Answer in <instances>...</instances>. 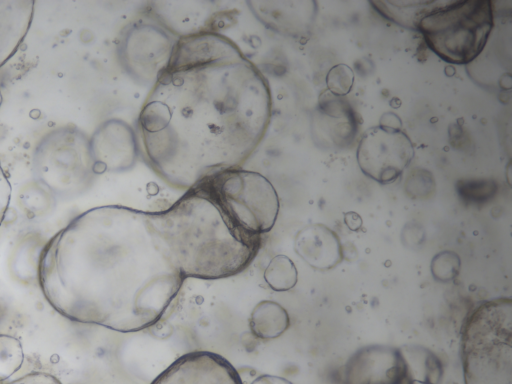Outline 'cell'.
I'll list each match as a JSON object with an SVG mask.
<instances>
[{
  "mask_svg": "<svg viewBox=\"0 0 512 384\" xmlns=\"http://www.w3.org/2000/svg\"><path fill=\"white\" fill-rule=\"evenodd\" d=\"M151 384H243L236 369L222 356L195 351L183 355Z\"/></svg>",
  "mask_w": 512,
  "mask_h": 384,
  "instance_id": "9c48e42d",
  "label": "cell"
},
{
  "mask_svg": "<svg viewBox=\"0 0 512 384\" xmlns=\"http://www.w3.org/2000/svg\"><path fill=\"white\" fill-rule=\"evenodd\" d=\"M251 384H292L288 380L271 375H263L255 379Z\"/></svg>",
  "mask_w": 512,
  "mask_h": 384,
  "instance_id": "d6986e66",
  "label": "cell"
},
{
  "mask_svg": "<svg viewBox=\"0 0 512 384\" xmlns=\"http://www.w3.org/2000/svg\"><path fill=\"white\" fill-rule=\"evenodd\" d=\"M296 250L312 267L328 270L343 259V251L337 234L322 224L307 226L299 232Z\"/></svg>",
  "mask_w": 512,
  "mask_h": 384,
  "instance_id": "30bf717a",
  "label": "cell"
},
{
  "mask_svg": "<svg viewBox=\"0 0 512 384\" xmlns=\"http://www.w3.org/2000/svg\"><path fill=\"white\" fill-rule=\"evenodd\" d=\"M413 157L414 146L410 138L400 129L383 125L367 130L357 149L362 172L382 184L395 181Z\"/></svg>",
  "mask_w": 512,
  "mask_h": 384,
  "instance_id": "52a82bcc",
  "label": "cell"
},
{
  "mask_svg": "<svg viewBox=\"0 0 512 384\" xmlns=\"http://www.w3.org/2000/svg\"><path fill=\"white\" fill-rule=\"evenodd\" d=\"M411 379L402 351L391 346L361 348L344 368V384H409Z\"/></svg>",
  "mask_w": 512,
  "mask_h": 384,
  "instance_id": "ba28073f",
  "label": "cell"
},
{
  "mask_svg": "<svg viewBox=\"0 0 512 384\" xmlns=\"http://www.w3.org/2000/svg\"><path fill=\"white\" fill-rule=\"evenodd\" d=\"M207 182L233 219L251 234L262 236L273 227L279 202L263 176L240 169L224 172Z\"/></svg>",
  "mask_w": 512,
  "mask_h": 384,
  "instance_id": "8992f818",
  "label": "cell"
},
{
  "mask_svg": "<svg viewBox=\"0 0 512 384\" xmlns=\"http://www.w3.org/2000/svg\"><path fill=\"white\" fill-rule=\"evenodd\" d=\"M345 222L347 226L352 230H357L361 226V218L353 212L346 214Z\"/></svg>",
  "mask_w": 512,
  "mask_h": 384,
  "instance_id": "ffe728a7",
  "label": "cell"
},
{
  "mask_svg": "<svg viewBox=\"0 0 512 384\" xmlns=\"http://www.w3.org/2000/svg\"><path fill=\"white\" fill-rule=\"evenodd\" d=\"M39 283L64 317L119 332L155 324L184 276L156 231L152 212L90 209L55 234L39 260Z\"/></svg>",
  "mask_w": 512,
  "mask_h": 384,
  "instance_id": "7a4b0ae2",
  "label": "cell"
},
{
  "mask_svg": "<svg viewBox=\"0 0 512 384\" xmlns=\"http://www.w3.org/2000/svg\"><path fill=\"white\" fill-rule=\"evenodd\" d=\"M409 384H434V383H431V382H428V381H421V380L411 379Z\"/></svg>",
  "mask_w": 512,
  "mask_h": 384,
  "instance_id": "44dd1931",
  "label": "cell"
},
{
  "mask_svg": "<svg viewBox=\"0 0 512 384\" xmlns=\"http://www.w3.org/2000/svg\"><path fill=\"white\" fill-rule=\"evenodd\" d=\"M459 266L458 256L453 252L445 251L434 257L431 263V271L437 279L447 281L457 276Z\"/></svg>",
  "mask_w": 512,
  "mask_h": 384,
  "instance_id": "2e32d148",
  "label": "cell"
},
{
  "mask_svg": "<svg viewBox=\"0 0 512 384\" xmlns=\"http://www.w3.org/2000/svg\"><path fill=\"white\" fill-rule=\"evenodd\" d=\"M1 103H2V95H1V92H0V106H1Z\"/></svg>",
  "mask_w": 512,
  "mask_h": 384,
  "instance_id": "7402d4cb",
  "label": "cell"
},
{
  "mask_svg": "<svg viewBox=\"0 0 512 384\" xmlns=\"http://www.w3.org/2000/svg\"><path fill=\"white\" fill-rule=\"evenodd\" d=\"M354 80L352 69L345 64L333 66L326 77L328 89L335 95L343 96L350 92Z\"/></svg>",
  "mask_w": 512,
  "mask_h": 384,
  "instance_id": "9a60e30c",
  "label": "cell"
},
{
  "mask_svg": "<svg viewBox=\"0 0 512 384\" xmlns=\"http://www.w3.org/2000/svg\"><path fill=\"white\" fill-rule=\"evenodd\" d=\"M493 24L491 1H459L424 15L417 28L441 59L467 64L484 49Z\"/></svg>",
  "mask_w": 512,
  "mask_h": 384,
  "instance_id": "5b68a950",
  "label": "cell"
},
{
  "mask_svg": "<svg viewBox=\"0 0 512 384\" xmlns=\"http://www.w3.org/2000/svg\"><path fill=\"white\" fill-rule=\"evenodd\" d=\"M24 361V351L21 342L7 334H0V381L15 374Z\"/></svg>",
  "mask_w": 512,
  "mask_h": 384,
  "instance_id": "5bb4252c",
  "label": "cell"
},
{
  "mask_svg": "<svg viewBox=\"0 0 512 384\" xmlns=\"http://www.w3.org/2000/svg\"><path fill=\"white\" fill-rule=\"evenodd\" d=\"M6 384H62L55 376L44 372L26 374Z\"/></svg>",
  "mask_w": 512,
  "mask_h": 384,
  "instance_id": "e0dca14e",
  "label": "cell"
},
{
  "mask_svg": "<svg viewBox=\"0 0 512 384\" xmlns=\"http://www.w3.org/2000/svg\"><path fill=\"white\" fill-rule=\"evenodd\" d=\"M34 1H0V67L17 51L33 18Z\"/></svg>",
  "mask_w": 512,
  "mask_h": 384,
  "instance_id": "8fae6325",
  "label": "cell"
},
{
  "mask_svg": "<svg viewBox=\"0 0 512 384\" xmlns=\"http://www.w3.org/2000/svg\"><path fill=\"white\" fill-rule=\"evenodd\" d=\"M465 384H512V300L483 302L462 335Z\"/></svg>",
  "mask_w": 512,
  "mask_h": 384,
  "instance_id": "277c9868",
  "label": "cell"
},
{
  "mask_svg": "<svg viewBox=\"0 0 512 384\" xmlns=\"http://www.w3.org/2000/svg\"><path fill=\"white\" fill-rule=\"evenodd\" d=\"M271 96L259 69L215 32L181 38L139 116L147 161L170 185L191 190L240 169L264 137Z\"/></svg>",
  "mask_w": 512,
  "mask_h": 384,
  "instance_id": "6da1fadb",
  "label": "cell"
},
{
  "mask_svg": "<svg viewBox=\"0 0 512 384\" xmlns=\"http://www.w3.org/2000/svg\"><path fill=\"white\" fill-rule=\"evenodd\" d=\"M264 278L267 284L276 291H287L297 282V269L287 256L274 257L267 266Z\"/></svg>",
  "mask_w": 512,
  "mask_h": 384,
  "instance_id": "4fadbf2b",
  "label": "cell"
},
{
  "mask_svg": "<svg viewBox=\"0 0 512 384\" xmlns=\"http://www.w3.org/2000/svg\"><path fill=\"white\" fill-rule=\"evenodd\" d=\"M163 245L184 278H227L245 270L261 236L241 227L205 181L170 208L152 212Z\"/></svg>",
  "mask_w": 512,
  "mask_h": 384,
  "instance_id": "3957f363",
  "label": "cell"
},
{
  "mask_svg": "<svg viewBox=\"0 0 512 384\" xmlns=\"http://www.w3.org/2000/svg\"><path fill=\"white\" fill-rule=\"evenodd\" d=\"M250 327L259 338H275L289 327V316L278 303L262 301L256 305L251 313Z\"/></svg>",
  "mask_w": 512,
  "mask_h": 384,
  "instance_id": "7c38bea8",
  "label": "cell"
},
{
  "mask_svg": "<svg viewBox=\"0 0 512 384\" xmlns=\"http://www.w3.org/2000/svg\"><path fill=\"white\" fill-rule=\"evenodd\" d=\"M11 198V185L0 165V225L5 217Z\"/></svg>",
  "mask_w": 512,
  "mask_h": 384,
  "instance_id": "ac0fdd59",
  "label": "cell"
}]
</instances>
